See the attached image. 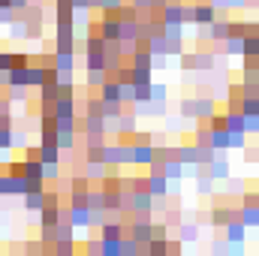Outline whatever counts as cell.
Here are the masks:
<instances>
[{"mask_svg": "<svg viewBox=\"0 0 259 256\" xmlns=\"http://www.w3.org/2000/svg\"><path fill=\"white\" fill-rule=\"evenodd\" d=\"M58 160H61V157H58V145L49 142V148H46V145L39 148V163H58Z\"/></svg>", "mask_w": 259, "mask_h": 256, "instance_id": "1", "label": "cell"}, {"mask_svg": "<svg viewBox=\"0 0 259 256\" xmlns=\"http://www.w3.org/2000/svg\"><path fill=\"white\" fill-rule=\"evenodd\" d=\"M103 100H106V103H121V84H112V81H109V84L103 88Z\"/></svg>", "mask_w": 259, "mask_h": 256, "instance_id": "2", "label": "cell"}, {"mask_svg": "<svg viewBox=\"0 0 259 256\" xmlns=\"http://www.w3.org/2000/svg\"><path fill=\"white\" fill-rule=\"evenodd\" d=\"M196 15V21H202V24H211V21H214V9H211V6H199V9H193Z\"/></svg>", "mask_w": 259, "mask_h": 256, "instance_id": "3", "label": "cell"}, {"mask_svg": "<svg viewBox=\"0 0 259 256\" xmlns=\"http://www.w3.org/2000/svg\"><path fill=\"white\" fill-rule=\"evenodd\" d=\"M133 160H139V163H151V160H154V151H151L148 145H145V148L139 145V148L133 151Z\"/></svg>", "mask_w": 259, "mask_h": 256, "instance_id": "4", "label": "cell"}, {"mask_svg": "<svg viewBox=\"0 0 259 256\" xmlns=\"http://www.w3.org/2000/svg\"><path fill=\"white\" fill-rule=\"evenodd\" d=\"M244 238V226L241 223H232L229 226V241H241Z\"/></svg>", "mask_w": 259, "mask_h": 256, "instance_id": "5", "label": "cell"}, {"mask_svg": "<svg viewBox=\"0 0 259 256\" xmlns=\"http://www.w3.org/2000/svg\"><path fill=\"white\" fill-rule=\"evenodd\" d=\"M184 238H196V229H193V226H184Z\"/></svg>", "mask_w": 259, "mask_h": 256, "instance_id": "6", "label": "cell"}]
</instances>
